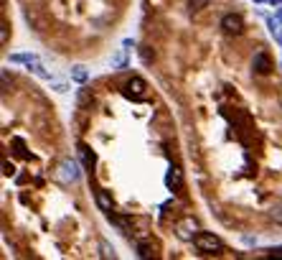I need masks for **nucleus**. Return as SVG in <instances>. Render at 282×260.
I'll list each match as a JSON object with an SVG mask.
<instances>
[{"label": "nucleus", "instance_id": "nucleus-1", "mask_svg": "<svg viewBox=\"0 0 282 260\" xmlns=\"http://www.w3.org/2000/svg\"><path fill=\"white\" fill-rule=\"evenodd\" d=\"M193 245L201 250V252H206V255H219L224 250V242L214 235V232H198L193 237Z\"/></svg>", "mask_w": 282, "mask_h": 260}, {"label": "nucleus", "instance_id": "nucleus-2", "mask_svg": "<svg viewBox=\"0 0 282 260\" xmlns=\"http://www.w3.org/2000/svg\"><path fill=\"white\" fill-rule=\"evenodd\" d=\"M145 90H148V84H145L140 77H132V79L122 87V95H125L127 100H132V102H143V100H145Z\"/></svg>", "mask_w": 282, "mask_h": 260}, {"label": "nucleus", "instance_id": "nucleus-3", "mask_svg": "<svg viewBox=\"0 0 282 260\" xmlns=\"http://www.w3.org/2000/svg\"><path fill=\"white\" fill-rule=\"evenodd\" d=\"M176 235H178L181 240H193V237L198 235V222H196L193 217L178 219V222H176Z\"/></svg>", "mask_w": 282, "mask_h": 260}, {"label": "nucleus", "instance_id": "nucleus-4", "mask_svg": "<svg viewBox=\"0 0 282 260\" xmlns=\"http://www.w3.org/2000/svg\"><path fill=\"white\" fill-rule=\"evenodd\" d=\"M59 179H61L64 184H71V181H76V179H79V166H76V161H71V158H64V161L59 163Z\"/></svg>", "mask_w": 282, "mask_h": 260}, {"label": "nucleus", "instance_id": "nucleus-5", "mask_svg": "<svg viewBox=\"0 0 282 260\" xmlns=\"http://www.w3.org/2000/svg\"><path fill=\"white\" fill-rule=\"evenodd\" d=\"M221 28L229 36H239L241 31H244V21H241V16H236V13H229V16L221 18Z\"/></svg>", "mask_w": 282, "mask_h": 260}, {"label": "nucleus", "instance_id": "nucleus-6", "mask_svg": "<svg viewBox=\"0 0 282 260\" xmlns=\"http://www.w3.org/2000/svg\"><path fill=\"white\" fill-rule=\"evenodd\" d=\"M252 69L257 71V74H269L272 71V61H269V54L267 51H259V54H254V59H252Z\"/></svg>", "mask_w": 282, "mask_h": 260}, {"label": "nucleus", "instance_id": "nucleus-7", "mask_svg": "<svg viewBox=\"0 0 282 260\" xmlns=\"http://www.w3.org/2000/svg\"><path fill=\"white\" fill-rule=\"evenodd\" d=\"M166 184H168V189H181V184H183V174H181V168H178V166H171V168H168Z\"/></svg>", "mask_w": 282, "mask_h": 260}, {"label": "nucleus", "instance_id": "nucleus-8", "mask_svg": "<svg viewBox=\"0 0 282 260\" xmlns=\"http://www.w3.org/2000/svg\"><path fill=\"white\" fill-rule=\"evenodd\" d=\"M94 199H97V207L102 209V212H112V194L107 192V189H97V194H94Z\"/></svg>", "mask_w": 282, "mask_h": 260}, {"label": "nucleus", "instance_id": "nucleus-9", "mask_svg": "<svg viewBox=\"0 0 282 260\" xmlns=\"http://www.w3.org/2000/svg\"><path fill=\"white\" fill-rule=\"evenodd\" d=\"M267 26H269V33L274 36V41L282 46V16H277V18H267Z\"/></svg>", "mask_w": 282, "mask_h": 260}, {"label": "nucleus", "instance_id": "nucleus-10", "mask_svg": "<svg viewBox=\"0 0 282 260\" xmlns=\"http://www.w3.org/2000/svg\"><path fill=\"white\" fill-rule=\"evenodd\" d=\"M79 153H82V158H84V166H87V168H92V166H94V153L89 151V148H87L84 143H79Z\"/></svg>", "mask_w": 282, "mask_h": 260}, {"label": "nucleus", "instance_id": "nucleus-11", "mask_svg": "<svg viewBox=\"0 0 282 260\" xmlns=\"http://www.w3.org/2000/svg\"><path fill=\"white\" fill-rule=\"evenodd\" d=\"M269 217L277 222V225H282V199H277V202L269 207Z\"/></svg>", "mask_w": 282, "mask_h": 260}, {"label": "nucleus", "instance_id": "nucleus-12", "mask_svg": "<svg viewBox=\"0 0 282 260\" xmlns=\"http://www.w3.org/2000/svg\"><path fill=\"white\" fill-rule=\"evenodd\" d=\"M99 250H102V257H107V260H114V257H117L114 247H112L107 240H102V242H99Z\"/></svg>", "mask_w": 282, "mask_h": 260}, {"label": "nucleus", "instance_id": "nucleus-13", "mask_svg": "<svg viewBox=\"0 0 282 260\" xmlns=\"http://www.w3.org/2000/svg\"><path fill=\"white\" fill-rule=\"evenodd\" d=\"M209 6V0H188V8H191V13H201Z\"/></svg>", "mask_w": 282, "mask_h": 260}, {"label": "nucleus", "instance_id": "nucleus-14", "mask_svg": "<svg viewBox=\"0 0 282 260\" xmlns=\"http://www.w3.org/2000/svg\"><path fill=\"white\" fill-rule=\"evenodd\" d=\"M71 77H74L76 82H87V69H84V66H74Z\"/></svg>", "mask_w": 282, "mask_h": 260}, {"label": "nucleus", "instance_id": "nucleus-15", "mask_svg": "<svg viewBox=\"0 0 282 260\" xmlns=\"http://www.w3.org/2000/svg\"><path fill=\"white\" fill-rule=\"evenodd\" d=\"M137 255H140V257H153L150 245H148V242H140V245H137Z\"/></svg>", "mask_w": 282, "mask_h": 260}, {"label": "nucleus", "instance_id": "nucleus-16", "mask_svg": "<svg viewBox=\"0 0 282 260\" xmlns=\"http://www.w3.org/2000/svg\"><path fill=\"white\" fill-rule=\"evenodd\" d=\"M140 56H143V61H145V64H150V61L155 59V54H153L148 46H140Z\"/></svg>", "mask_w": 282, "mask_h": 260}, {"label": "nucleus", "instance_id": "nucleus-17", "mask_svg": "<svg viewBox=\"0 0 282 260\" xmlns=\"http://www.w3.org/2000/svg\"><path fill=\"white\" fill-rule=\"evenodd\" d=\"M0 41H3V44H8V26H6V23L0 26Z\"/></svg>", "mask_w": 282, "mask_h": 260}, {"label": "nucleus", "instance_id": "nucleus-18", "mask_svg": "<svg viewBox=\"0 0 282 260\" xmlns=\"http://www.w3.org/2000/svg\"><path fill=\"white\" fill-rule=\"evenodd\" d=\"M112 64H114V66H122V64H125V54L119 51V54H117V56L112 59Z\"/></svg>", "mask_w": 282, "mask_h": 260}, {"label": "nucleus", "instance_id": "nucleus-19", "mask_svg": "<svg viewBox=\"0 0 282 260\" xmlns=\"http://www.w3.org/2000/svg\"><path fill=\"white\" fill-rule=\"evenodd\" d=\"M13 171H16V168H13V163L3 161V174H6V176H13Z\"/></svg>", "mask_w": 282, "mask_h": 260}, {"label": "nucleus", "instance_id": "nucleus-20", "mask_svg": "<svg viewBox=\"0 0 282 260\" xmlns=\"http://www.w3.org/2000/svg\"><path fill=\"white\" fill-rule=\"evenodd\" d=\"M269 257H282V247H277V250H269Z\"/></svg>", "mask_w": 282, "mask_h": 260}, {"label": "nucleus", "instance_id": "nucleus-21", "mask_svg": "<svg viewBox=\"0 0 282 260\" xmlns=\"http://www.w3.org/2000/svg\"><path fill=\"white\" fill-rule=\"evenodd\" d=\"M267 3H272V6H279V3H282V0H267Z\"/></svg>", "mask_w": 282, "mask_h": 260}, {"label": "nucleus", "instance_id": "nucleus-22", "mask_svg": "<svg viewBox=\"0 0 282 260\" xmlns=\"http://www.w3.org/2000/svg\"><path fill=\"white\" fill-rule=\"evenodd\" d=\"M254 3H264V0H254Z\"/></svg>", "mask_w": 282, "mask_h": 260}]
</instances>
